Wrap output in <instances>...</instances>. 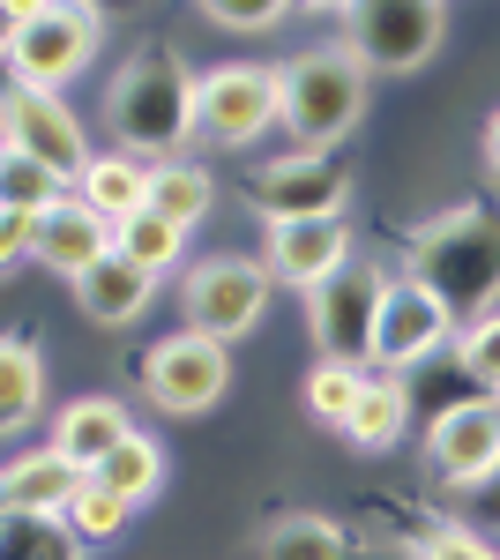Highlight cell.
<instances>
[{
	"label": "cell",
	"instance_id": "1",
	"mask_svg": "<svg viewBox=\"0 0 500 560\" xmlns=\"http://www.w3.org/2000/svg\"><path fill=\"white\" fill-rule=\"evenodd\" d=\"M105 128H113V150L142 158V165L187 158V142H195V75H187V60L165 38L135 45L113 68V83H105Z\"/></svg>",
	"mask_w": 500,
	"mask_h": 560
},
{
	"label": "cell",
	"instance_id": "2",
	"mask_svg": "<svg viewBox=\"0 0 500 560\" xmlns=\"http://www.w3.org/2000/svg\"><path fill=\"white\" fill-rule=\"evenodd\" d=\"M404 277H418L456 314V329L500 314V202H456L449 217L418 224Z\"/></svg>",
	"mask_w": 500,
	"mask_h": 560
},
{
	"label": "cell",
	"instance_id": "3",
	"mask_svg": "<svg viewBox=\"0 0 500 560\" xmlns=\"http://www.w3.org/2000/svg\"><path fill=\"white\" fill-rule=\"evenodd\" d=\"M367 83H374V75H367L344 45H306V52H292V60L277 68V90H284V120H277V128L292 135V150L329 158L336 142L359 128Z\"/></svg>",
	"mask_w": 500,
	"mask_h": 560
},
{
	"label": "cell",
	"instance_id": "4",
	"mask_svg": "<svg viewBox=\"0 0 500 560\" xmlns=\"http://www.w3.org/2000/svg\"><path fill=\"white\" fill-rule=\"evenodd\" d=\"M344 52L367 75H418L441 45H449V8L433 0H367V8H336Z\"/></svg>",
	"mask_w": 500,
	"mask_h": 560
},
{
	"label": "cell",
	"instance_id": "5",
	"mask_svg": "<svg viewBox=\"0 0 500 560\" xmlns=\"http://www.w3.org/2000/svg\"><path fill=\"white\" fill-rule=\"evenodd\" d=\"M105 45V8H83V0H31V23L8 52V83L23 90H60L83 75Z\"/></svg>",
	"mask_w": 500,
	"mask_h": 560
},
{
	"label": "cell",
	"instance_id": "6",
	"mask_svg": "<svg viewBox=\"0 0 500 560\" xmlns=\"http://www.w3.org/2000/svg\"><path fill=\"white\" fill-rule=\"evenodd\" d=\"M277 120H284L277 68H261V60H217L209 75H195V135L202 142H217V150H254Z\"/></svg>",
	"mask_w": 500,
	"mask_h": 560
},
{
	"label": "cell",
	"instance_id": "7",
	"mask_svg": "<svg viewBox=\"0 0 500 560\" xmlns=\"http://www.w3.org/2000/svg\"><path fill=\"white\" fill-rule=\"evenodd\" d=\"M0 150L45 165L53 179H68V195H75V179H83L90 158H97L83 120H75V105L53 97V90H23V83H0Z\"/></svg>",
	"mask_w": 500,
	"mask_h": 560
},
{
	"label": "cell",
	"instance_id": "8",
	"mask_svg": "<svg viewBox=\"0 0 500 560\" xmlns=\"http://www.w3.org/2000/svg\"><path fill=\"white\" fill-rule=\"evenodd\" d=\"M269 292H277V277L247 255H209L187 269V284H179V314H187V329L209 337V345H240L247 329H261V314H269Z\"/></svg>",
	"mask_w": 500,
	"mask_h": 560
},
{
	"label": "cell",
	"instance_id": "9",
	"mask_svg": "<svg viewBox=\"0 0 500 560\" xmlns=\"http://www.w3.org/2000/svg\"><path fill=\"white\" fill-rule=\"evenodd\" d=\"M142 396L165 419H202L232 396V345H209L195 329H172L142 351Z\"/></svg>",
	"mask_w": 500,
	"mask_h": 560
},
{
	"label": "cell",
	"instance_id": "10",
	"mask_svg": "<svg viewBox=\"0 0 500 560\" xmlns=\"http://www.w3.org/2000/svg\"><path fill=\"white\" fill-rule=\"evenodd\" d=\"M388 284H396V269L351 261V269H336L322 292H306V329H314L322 359H344V366H367L374 359V322H381Z\"/></svg>",
	"mask_w": 500,
	"mask_h": 560
},
{
	"label": "cell",
	"instance_id": "11",
	"mask_svg": "<svg viewBox=\"0 0 500 560\" xmlns=\"http://www.w3.org/2000/svg\"><path fill=\"white\" fill-rule=\"evenodd\" d=\"M247 202L269 224H314V217H344L351 210V165L314 158V150H284L269 165L247 173Z\"/></svg>",
	"mask_w": 500,
	"mask_h": 560
},
{
	"label": "cell",
	"instance_id": "12",
	"mask_svg": "<svg viewBox=\"0 0 500 560\" xmlns=\"http://www.w3.org/2000/svg\"><path fill=\"white\" fill-rule=\"evenodd\" d=\"M441 345H456V314L433 300L418 277L396 269V284H388V300H381V322H374V359H367V374H411L426 359H441Z\"/></svg>",
	"mask_w": 500,
	"mask_h": 560
},
{
	"label": "cell",
	"instance_id": "13",
	"mask_svg": "<svg viewBox=\"0 0 500 560\" xmlns=\"http://www.w3.org/2000/svg\"><path fill=\"white\" fill-rule=\"evenodd\" d=\"M426 464L441 486L456 493H486L500 478V396H470V404H449L433 433H426Z\"/></svg>",
	"mask_w": 500,
	"mask_h": 560
},
{
	"label": "cell",
	"instance_id": "14",
	"mask_svg": "<svg viewBox=\"0 0 500 560\" xmlns=\"http://www.w3.org/2000/svg\"><path fill=\"white\" fill-rule=\"evenodd\" d=\"M351 224L344 217H314V224H269V255L261 269L292 292H322L336 269H351Z\"/></svg>",
	"mask_w": 500,
	"mask_h": 560
},
{
	"label": "cell",
	"instance_id": "15",
	"mask_svg": "<svg viewBox=\"0 0 500 560\" xmlns=\"http://www.w3.org/2000/svg\"><path fill=\"white\" fill-rule=\"evenodd\" d=\"M83 478L60 448H15L8 464H0V516H31V523H60L68 516V501L83 493Z\"/></svg>",
	"mask_w": 500,
	"mask_h": 560
},
{
	"label": "cell",
	"instance_id": "16",
	"mask_svg": "<svg viewBox=\"0 0 500 560\" xmlns=\"http://www.w3.org/2000/svg\"><path fill=\"white\" fill-rule=\"evenodd\" d=\"M127 433H135V419H127L120 396H75V404H60V411H53L45 448H60L75 471H97V464L120 448Z\"/></svg>",
	"mask_w": 500,
	"mask_h": 560
},
{
	"label": "cell",
	"instance_id": "17",
	"mask_svg": "<svg viewBox=\"0 0 500 560\" xmlns=\"http://www.w3.org/2000/svg\"><path fill=\"white\" fill-rule=\"evenodd\" d=\"M75 202H83L97 224H113V240H120L135 217H150V165L127 158V150H97L90 173L75 179Z\"/></svg>",
	"mask_w": 500,
	"mask_h": 560
},
{
	"label": "cell",
	"instance_id": "18",
	"mask_svg": "<svg viewBox=\"0 0 500 560\" xmlns=\"http://www.w3.org/2000/svg\"><path fill=\"white\" fill-rule=\"evenodd\" d=\"M113 247H120V240H113V224H97L75 195H68L53 217H38V261L53 269V277H68V284H83Z\"/></svg>",
	"mask_w": 500,
	"mask_h": 560
},
{
	"label": "cell",
	"instance_id": "19",
	"mask_svg": "<svg viewBox=\"0 0 500 560\" xmlns=\"http://www.w3.org/2000/svg\"><path fill=\"white\" fill-rule=\"evenodd\" d=\"M68 292L83 306V322H97V329H135V322L150 314V300H158V277H142V269L113 247V255L97 261L83 284H68Z\"/></svg>",
	"mask_w": 500,
	"mask_h": 560
},
{
	"label": "cell",
	"instance_id": "20",
	"mask_svg": "<svg viewBox=\"0 0 500 560\" xmlns=\"http://www.w3.org/2000/svg\"><path fill=\"white\" fill-rule=\"evenodd\" d=\"M404 427H411V388L396 382V374H374V382L359 388V404H351V419H344V441L351 448H367V456H381V448H396L404 441Z\"/></svg>",
	"mask_w": 500,
	"mask_h": 560
},
{
	"label": "cell",
	"instance_id": "21",
	"mask_svg": "<svg viewBox=\"0 0 500 560\" xmlns=\"http://www.w3.org/2000/svg\"><path fill=\"white\" fill-rule=\"evenodd\" d=\"M45 411V359L31 337H0V433H23Z\"/></svg>",
	"mask_w": 500,
	"mask_h": 560
},
{
	"label": "cell",
	"instance_id": "22",
	"mask_svg": "<svg viewBox=\"0 0 500 560\" xmlns=\"http://www.w3.org/2000/svg\"><path fill=\"white\" fill-rule=\"evenodd\" d=\"M261 560H351V530L336 516H314V509H292L261 530Z\"/></svg>",
	"mask_w": 500,
	"mask_h": 560
},
{
	"label": "cell",
	"instance_id": "23",
	"mask_svg": "<svg viewBox=\"0 0 500 560\" xmlns=\"http://www.w3.org/2000/svg\"><path fill=\"white\" fill-rule=\"evenodd\" d=\"M90 478H97V486H105L113 501L142 509V501H150V493L165 486V448H158L150 433H127V441H120V448H113V456H105V464H97Z\"/></svg>",
	"mask_w": 500,
	"mask_h": 560
},
{
	"label": "cell",
	"instance_id": "24",
	"mask_svg": "<svg viewBox=\"0 0 500 560\" xmlns=\"http://www.w3.org/2000/svg\"><path fill=\"white\" fill-rule=\"evenodd\" d=\"M209 202H217V179L202 173V165H187V158H172V165H150V210L172 217L179 232H195L209 217Z\"/></svg>",
	"mask_w": 500,
	"mask_h": 560
},
{
	"label": "cell",
	"instance_id": "25",
	"mask_svg": "<svg viewBox=\"0 0 500 560\" xmlns=\"http://www.w3.org/2000/svg\"><path fill=\"white\" fill-rule=\"evenodd\" d=\"M120 255L135 261L142 277H172V269L187 261V232H179L172 217H158V210H150V217H135V224L120 232Z\"/></svg>",
	"mask_w": 500,
	"mask_h": 560
},
{
	"label": "cell",
	"instance_id": "26",
	"mask_svg": "<svg viewBox=\"0 0 500 560\" xmlns=\"http://www.w3.org/2000/svg\"><path fill=\"white\" fill-rule=\"evenodd\" d=\"M127 516H135L127 501H113V493H105L97 478H83V493L68 501V516H60V530H68V538H75V546L90 553V546H113V538L127 530Z\"/></svg>",
	"mask_w": 500,
	"mask_h": 560
},
{
	"label": "cell",
	"instance_id": "27",
	"mask_svg": "<svg viewBox=\"0 0 500 560\" xmlns=\"http://www.w3.org/2000/svg\"><path fill=\"white\" fill-rule=\"evenodd\" d=\"M367 382H374L367 366H344V359H314V374H306V419H322V427H344Z\"/></svg>",
	"mask_w": 500,
	"mask_h": 560
},
{
	"label": "cell",
	"instance_id": "28",
	"mask_svg": "<svg viewBox=\"0 0 500 560\" xmlns=\"http://www.w3.org/2000/svg\"><path fill=\"white\" fill-rule=\"evenodd\" d=\"M60 202H68V179H53L45 165H31V158H0V210L53 217Z\"/></svg>",
	"mask_w": 500,
	"mask_h": 560
},
{
	"label": "cell",
	"instance_id": "29",
	"mask_svg": "<svg viewBox=\"0 0 500 560\" xmlns=\"http://www.w3.org/2000/svg\"><path fill=\"white\" fill-rule=\"evenodd\" d=\"M0 560H83V546H75L60 523L0 516Z\"/></svg>",
	"mask_w": 500,
	"mask_h": 560
},
{
	"label": "cell",
	"instance_id": "30",
	"mask_svg": "<svg viewBox=\"0 0 500 560\" xmlns=\"http://www.w3.org/2000/svg\"><path fill=\"white\" fill-rule=\"evenodd\" d=\"M456 366L478 382V396H500V314L456 329Z\"/></svg>",
	"mask_w": 500,
	"mask_h": 560
},
{
	"label": "cell",
	"instance_id": "31",
	"mask_svg": "<svg viewBox=\"0 0 500 560\" xmlns=\"http://www.w3.org/2000/svg\"><path fill=\"white\" fill-rule=\"evenodd\" d=\"M284 15H292L284 0H202V23H217V31H240V38H269Z\"/></svg>",
	"mask_w": 500,
	"mask_h": 560
},
{
	"label": "cell",
	"instance_id": "32",
	"mask_svg": "<svg viewBox=\"0 0 500 560\" xmlns=\"http://www.w3.org/2000/svg\"><path fill=\"white\" fill-rule=\"evenodd\" d=\"M418 560H500L470 523H433L426 530V546H418Z\"/></svg>",
	"mask_w": 500,
	"mask_h": 560
},
{
	"label": "cell",
	"instance_id": "33",
	"mask_svg": "<svg viewBox=\"0 0 500 560\" xmlns=\"http://www.w3.org/2000/svg\"><path fill=\"white\" fill-rule=\"evenodd\" d=\"M15 261H38V217L0 210V269H15Z\"/></svg>",
	"mask_w": 500,
	"mask_h": 560
},
{
	"label": "cell",
	"instance_id": "34",
	"mask_svg": "<svg viewBox=\"0 0 500 560\" xmlns=\"http://www.w3.org/2000/svg\"><path fill=\"white\" fill-rule=\"evenodd\" d=\"M23 23H31V8H15V0H0V60L15 52V38H23Z\"/></svg>",
	"mask_w": 500,
	"mask_h": 560
},
{
	"label": "cell",
	"instance_id": "35",
	"mask_svg": "<svg viewBox=\"0 0 500 560\" xmlns=\"http://www.w3.org/2000/svg\"><path fill=\"white\" fill-rule=\"evenodd\" d=\"M486 173H493V187H500V113L486 120Z\"/></svg>",
	"mask_w": 500,
	"mask_h": 560
},
{
	"label": "cell",
	"instance_id": "36",
	"mask_svg": "<svg viewBox=\"0 0 500 560\" xmlns=\"http://www.w3.org/2000/svg\"><path fill=\"white\" fill-rule=\"evenodd\" d=\"M0 158H8V150H0Z\"/></svg>",
	"mask_w": 500,
	"mask_h": 560
}]
</instances>
